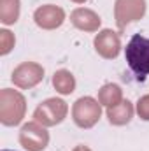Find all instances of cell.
I'll return each mask as SVG.
<instances>
[{"instance_id": "obj_1", "label": "cell", "mask_w": 149, "mask_h": 151, "mask_svg": "<svg viewBox=\"0 0 149 151\" xmlns=\"http://www.w3.org/2000/svg\"><path fill=\"white\" fill-rule=\"evenodd\" d=\"M125 58L130 70L140 81L149 76V39L144 35H133L125 47Z\"/></svg>"}, {"instance_id": "obj_2", "label": "cell", "mask_w": 149, "mask_h": 151, "mask_svg": "<svg viewBox=\"0 0 149 151\" xmlns=\"http://www.w3.org/2000/svg\"><path fill=\"white\" fill-rule=\"evenodd\" d=\"M25 116V99L14 90L0 91V121L4 125H18Z\"/></svg>"}, {"instance_id": "obj_3", "label": "cell", "mask_w": 149, "mask_h": 151, "mask_svg": "<svg viewBox=\"0 0 149 151\" xmlns=\"http://www.w3.org/2000/svg\"><path fill=\"white\" fill-rule=\"evenodd\" d=\"M67 111H69L67 104L62 99H47L35 109L34 118L37 123L44 125V127H53V125H58L65 119Z\"/></svg>"}, {"instance_id": "obj_4", "label": "cell", "mask_w": 149, "mask_h": 151, "mask_svg": "<svg viewBox=\"0 0 149 151\" xmlns=\"http://www.w3.org/2000/svg\"><path fill=\"white\" fill-rule=\"evenodd\" d=\"M100 104L91 99V97H82L79 99L74 104V109H72V116H74V121L77 123V127L81 128H90L93 127L98 119H100Z\"/></svg>"}, {"instance_id": "obj_5", "label": "cell", "mask_w": 149, "mask_h": 151, "mask_svg": "<svg viewBox=\"0 0 149 151\" xmlns=\"http://www.w3.org/2000/svg\"><path fill=\"white\" fill-rule=\"evenodd\" d=\"M19 142L28 151H42L49 142V134L39 123H27L19 132Z\"/></svg>"}, {"instance_id": "obj_6", "label": "cell", "mask_w": 149, "mask_h": 151, "mask_svg": "<svg viewBox=\"0 0 149 151\" xmlns=\"http://www.w3.org/2000/svg\"><path fill=\"white\" fill-rule=\"evenodd\" d=\"M116 21L117 27L123 30L130 21H137L146 12V2L144 0H116Z\"/></svg>"}, {"instance_id": "obj_7", "label": "cell", "mask_w": 149, "mask_h": 151, "mask_svg": "<svg viewBox=\"0 0 149 151\" xmlns=\"http://www.w3.org/2000/svg\"><path fill=\"white\" fill-rule=\"evenodd\" d=\"M42 77H44V69H42L40 65H37V63H32V62L21 63V65L12 72V81H14V84L19 86V88L35 86Z\"/></svg>"}, {"instance_id": "obj_8", "label": "cell", "mask_w": 149, "mask_h": 151, "mask_svg": "<svg viewBox=\"0 0 149 151\" xmlns=\"http://www.w3.org/2000/svg\"><path fill=\"white\" fill-rule=\"evenodd\" d=\"M34 18H35V23L40 28L53 30V28H56L63 23L65 12H63V9H60L56 5H44V7H39L35 11Z\"/></svg>"}, {"instance_id": "obj_9", "label": "cell", "mask_w": 149, "mask_h": 151, "mask_svg": "<svg viewBox=\"0 0 149 151\" xmlns=\"http://www.w3.org/2000/svg\"><path fill=\"white\" fill-rule=\"evenodd\" d=\"M95 47L104 58H116L119 53V47H121L117 34H114L112 30L100 32L95 39Z\"/></svg>"}, {"instance_id": "obj_10", "label": "cell", "mask_w": 149, "mask_h": 151, "mask_svg": "<svg viewBox=\"0 0 149 151\" xmlns=\"http://www.w3.org/2000/svg\"><path fill=\"white\" fill-rule=\"evenodd\" d=\"M70 19H72L74 27L81 28V30H86V32H95L100 27V18L90 9H75L70 16Z\"/></svg>"}, {"instance_id": "obj_11", "label": "cell", "mask_w": 149, "mask_h": 151, "mask_svg": "<svg viewBox=\"0 0 149 151\" xmlns=\"http://www.w3.org/2000/svg\"><path fill=\"white\" fill-rule=\"evenodd\" d=\"M132 116H133V107L128 100H121L117 106L107 109V118L112 125H125L132 119Z\"/></svg>"}, {"instance_id": "obj_12", "label": "cell", "mask_w": 149, "mask_h": 151, "mask_svg": "<svg viewBox=\"0 0 149 151\" xmlns=\"http://www.w3.org/2000/svg\"><path fill=\"white\" fill-rule=\"evenodd\" d=\"M19 16V0H0V19L5 25L16 23Z\"/></svg>"}, {"instance_id": "obj_13", "label": "cell", "mask_w": 149, "mask_h": 151, "mask_svg": "<svg viewBox=\"0 0 149 151\" xmlns=\"http://www.w3.org/2000/svg\"><path fill=\"white\" fill-rule=\"evenodd\" d=\"M53 84H54L56 91H60L62 95H69V93L74 91L75 79L69 70H58L53 77Z\"/></svg>"}, {"instance_id": "obj_14", "label": "cell", "mask_w": 149, "mask_h": 151, "mask_svg": "<svg viewBox=\"0 0 149 151\" xmlns=\"http://www.w3.org/2000/svg\"><path fill=\"white\" fill-rule=\"evenodd\" d=\"M98 100L100 104L107 106V107H112V106H117L121 102V90L117 84H105L100 93H98Z\"/></svg>"}, {"instance_id": "obj_15", "label": "cell", "mask_w": 149, "mask_h": 151, "mask_svg": "<svg viewBox=\"0 0 149 151\" xmlns=\"http://www.w3.org/2000/svg\"><path fill=\"white\" fill-rule=\"evenodd\" d=\"M12 46H14V37L11 35V32L9 30H2L0 32V53L7 55Z\"/></svg>"}, {"instance_id": "obj_16", "label": "cell", "mask_w": 149, "mask_h": 151, "mask_svg": "<svg viewBox=\"0 0 149 151\" xmlns=\"http://www.w3.org/2000/svg\"><path fill=\"white\" fill-rule=\"evenodd\" d=\"M137 113H139V116H140L142 119L149 121V95L142 97V99L139 100V104H137Z\"/></svg>"}, {"instance_id": "obj_17", "label": "cell", "mask_w": 149, "mask_h": 151, "mask_svg": "<svg viewBox=\"0 0 149 151\" xmlns=\"http://www.w3.org/2000/svg\"><path fill=\"white\" fill-rule=\"evenodd\" d=\"M74 151H91V150H90L88 146H77V148H75Z\"/></svg>"}, {"instance_id": "obj_18", "label": "cell", "mask_w": 149, "mask_h": 151, "mask_svg": "<svg viewBox=\"0 0 149 151\" xmlns=\"http://www.w3.org/2000/svg\"><path fill=\"white\" fill-rule=\"evenodd\" d=\"M74 2H77V4H82V2H86V0H74Z\"/></svg>"}, {"instance_id": "obj_19", "label": "cell", "mask_w": 149, "mask_h": 151, "mask_svg": "<svg viewBox=\"0 0 149 151\" xmlns=\"http://www.w3.org/2000/svg\"><path fill=\"white\" fill-rule=\"evenodd\" d=\"M2 151H11V150H2Z\"/></svg>"}]
</instances>
